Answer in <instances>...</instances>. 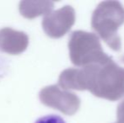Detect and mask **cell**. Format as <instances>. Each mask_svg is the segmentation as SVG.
Listing matches in <instances>:
<instances>
[{
    "instance_id": "obj_1",
    "label": "cell",
    "mask_w": 124,
    "mask_h": 123,
    "mask_svg": "<svg viewBox=\"0 0 124 123\" xmlns=\"http://www.w3.org/2000/svg\"><path fill=\"white\" fill-rule=\"evenodd\" d=\"M85 90L95 96L116 101L124 96V56L114 61L81 67Z\"/></svg>"
},
{
    "instance_id": "obj_2",
    "label": "cell",
    "mask_w": 124,
    "mask_h": 123,
    "mask_svg": "<svg viewBox=\"0 0 124 123\" xmlns=\"http://www.w3.org/2000/svg\"><path fill=\"white\" fill-rule=\"evenodd\" d=\"M123 24L124 8L117 1L101 2L92 14V29L111 49L116 51L122 47L117 31Z\"/></svg>"
},
{
    "instance_id": "obj_3",
    "label": "cell",
    "mask_w": 124,
    "mask_h": 123,
    "mask_svg": "<svg viewBox=\"0 0 124 123\" xmlns=\"http://www.w3.org/2000/svg\"><path fill=\"white\" fill-rule=\"evenodd\" d=\"M69 50L72 63L81 67L104 63L111 58L104 52L96 35L83 30H76L71 34Z\"/></svg>"
},
{
    "instance_id": "obj_4",
    "label": "cell",
    "mask_w": 124,
    "mask_h": 123,
    "mask_svg": "<svg viewBox=\"0 0 124 123\" xmlns=\"http://www.w3.org/2000/svg\"><path fill=\"white\" fill-rule=\"evenodd\" d=\"M43 105L56 109L68 116H73L80 107V100L75 94L64 90L57 85L43 88L39 94Z\"/></svg>"
},
{
    "instance_id": "obj_5",
    "label": "cell",
    "mask_w": 124,
    "mask_h": 123,
    "mask_svg": "<svg viewBox=\"0 0 124 123\" xmlns=\"http://www.w3.org/2000/svg\"><path fill=\"white\" fill-rule=\"evenodd\" d=\"M75 11L69 5L52 11L44 16L42 28L49 37L57 39L67 34L75 23Z\"/></svg>"
},
{
    "instance_id": "obj_6",
    "label": "cell",
    "mask_w": 124,
    "mask_h": 123,
    "mask_svg": "<svg viewBox=\"0 0 124 123\" xmlns=\"http://www.w3.org/2000/svg\"><path fill=\"white\" fill-rule=\"evenodd\" d=\"M29 45V37L23 31L3 28L0 30V51L10 55L24 52Z\"/></svg>"
},
{
    "instance_id": "obj_7",
    "label": "cell",
    "mask_w": 124,
    "mask_h": 123,
    "mask_svg": "<svg viewBox=\"0 0 124 123\" xmlns=\"http://www.w3.org/2000/svg\"><path fill=\"white\" fill-rule=\"evenodd\" d=\"M53 7L54 3L51 1H21L19 10L24 18L33 20L41 15L46 16L52 12Z\"/></svg>"
},
{
    "instance_id": "obj_8",
    "label": "cell",
    "mask_w": 124,
    "mask_h": 123,
    "mask_svg": "<svg viewBox=\"0 0 124 123\" xmlns=\"http://www.w3.org/2000/svg\"><path fill=\"white\" fill-rule=\"evenodd\" d=\"M35 123H66L62 117L55 115H49L39 118Z\"/></svg>"
},
{
    "instance_id": "obj_9",
    "label": "cell",
    "mask_w": 124,
    "mask_h": 123,
    "mask_svg": "<svg viewBox=\"0 0 124 123\" xmlns=\"http://www.w3.org/2000/svg\"><path fill=\"white\" fill-rule=\"evenodd\" d=\"M116 115H117V120L115 123H124V100L118 105Z\"/></svg>"
}]
</instances>
